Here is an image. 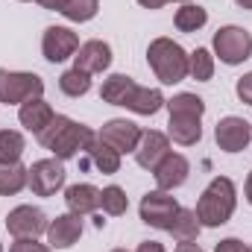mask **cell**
<instances>
[{
  "instance_id": "3",
  "label": "cell",
  "mask_w": 252,
  "mask_h": 252,
  "mask_svg": "<svg viewBox=\"0 0 252 252\" xmlns=\"http://www.w3.org/2000/svg\"><path fill=\"white\" fill-rule=\"evenodd\" d=\"M238 205V190L229 176H214L208 182V188L202 190V196L196 199V217L205 229H217L223 223H229V217L235 214Z\"/></svg>"
},
{
  "instance_id": "4",
  "label": "cell",
  "mask_w": 252,
  "mask_h": 252,
  "mask_svg": "<svg viewBox=\"0 0 252 252\" xmlns=\"http://www.w3.org/2000/svg\"><path fill=\"white\" fill-rule=\"evenodd\" d=\"M147 62L161 85H176L188 76V53L173 38H153L147 47Z\"/></svg>"
},
{
  "instance_id": "42",
  "label": "cell",
  "mask_w": 252,
  "mask_h": 252,
  "mask_svg": "<svg viewBox=\"0 0 252 252\" xmlns=\"http://www.w3.org/2000/svg\"><path fill=\"white\" fill-rule=\"evenodd\" d=\"M0 252H3V244H0Z\"/></svg>"
},
{
  "instance_id": "2",
  "label": "cell",
  "mask_w": 252,
  "mask_h": 252,
  "mask_svg": "<svg viewBox=\"0 0 252 252\" xmlns=\"http://www.w3.org/2000/svg\"><path fill=\"white\" fill-rule=\"evenodd\" d=\"M91 138H94V132L88 126L76 124V121H70L64 115H56L50 121V126L38 135L41 147H47L53 153V158H59V161H70L79 153H85V147L91 144Z\"/></svg>"
},
{
  "instance_id": "20",
  "label": "cell",
  "mask_w": 252,
  "mask_h": 252,
  "mask_svg": "<svg viewBox=\"0 0 252 252\" xmlns=\"http://www.w3.org/2000/svg\"><path fill=\"white\" fill-rule=\"evenodd\" d=\"M85 153H88V161H91L100 173H109V176H112V173H118V170H121V153H118V150H112L100 135H94V138H91V144L85 147Z\"/></svg>"
},
{
  "instance_id": "35",
  "label": "cell",
  "mask_w": 252,
  "mask_h": 252,
  "mask_svg": "<svg viewBox=\"0 0 252 252\" xmlns=\"http://www.w3.org/2000/svg\"><path fill=\"white\" fill-rule=\"evenodd\" d=\"M173 252H205V250H202L199 244H193V241H185V244H179Z\"/></svg>"
},
{
  "instance_id": "26",
  "label": "cell",
  "mask_w": 252,
  "mask_h": 252,
  "mask_svg": "<svg viewBox=\"0 0 252 252\" xmlns=\"http://www.w3.org/2000/svg\"><path fill=\"white\" fill-rule=\"evenodd\" d=\"M59 88H62L64 97H82V94L91 91V73L70 67V70H64L59 76Z\"/></svg>"
},
{
  "instance_id": "43",
  "label": "cell",
  "mask_w": 252,
  "mask_h": 252,
  "mask_svg": "<svg viewBox=\"0 0 252 252\" xmlns=\"http://www.w3.org/2000/svg\"><path fill=\"white\" fill-rule=\"evenodd\" d=\"M21 3H27V0H21Z\"/></svg>"
},
{
  "instance_id": "37",
  "label": "cell",
  "mask_w": 252,
  "mask_h": 252,
  "mask_svg": "<svg viewBox=\"0 0 252 252\" xmlns=\"http://www.w3.org/2000/svg\"><path fill=\"white\" fill-rule=\"evenodd\" d=\"M244 196H247V202L252 205V173L247 176V185H244Z\"/></svg>"
},
{
  "instance_id": "14",
  "label": "cell",
  "mask_w": 252,
  "mask_h": 252,
  "mask_svg": "<svg viewBox=\"0 0 252 252\" xmlns=\"http://www.w3.org/2000/svg\"><path fill=\"white\" fill-rule=\"evenodd\" d=\"M170 153V138L158 129H147L141 132V141L135 147V161L144 167V170H156V164Z\"/></svg>"
},
{
  "instance_id": "25",
  "label": "cell",
  "mask_w": 252,
  "mask_h": 252,
  "mask_svg": "<svg viewBox=\"0 0 252 252\" xmlns=\"http://www.w3.org/2000/svg\"><path fill=\"white\" fill-rule=\"evenodd\" d=\"M24 150H27V141L18 129H0V164L21 161Z\"/></svg>"
},
{
  "instance_id": "23",
  "label": "cell",
  "mask_w": 252,
  "mask_h": 252,
  "mask_svg": "<svg viewBox=\"0 0 252 252\" xmlns=\"http://www.w3.org/2000/svg\"><path fill=\"white\" fill-rule=\"evenodd\" d=\"M173 24H176L179 32H196V30H202L208 24V12L202 6H196V3H185L182 9H176Z\"/></svg>"
},
{
  "instance_id": "19",
  "label": "cell",
  "mask_w": 252,
  "mask_h": 252,
  "mask_svg": "<svg viewBox=\"0 0 252 252\" xmlns=\"http://www.w3.org/2000/svg\"><path fill=\"white\" fill-rule=\"evenodd\" d=\"M167 138L179 147H193L202 138V118L193 115H170L167 121Z\"/></svg>"
},
{
  "instance_id": "7",
  "label": "cell",
  "mask_w": 252,
  "mask_h": 252,
  "mask_svg": "<svg viewBox=\"0 0 252 252\" xmlns=\"http://www.w3.org/2000/svg\"><path fill=\"white\" fill-rule=\"evenodd\" d=\"M179 208H182V205H179L176 196H170L167 190H150V193H144V199H141V205H138L141 220H144L147 226H153V229H161V232H170V226H173Z\"/></svg>"
},
{
  "instance_id": "36",
  "label": "cell",
  "mask_w": 252,
  "mask_h": 252,
  "mask_svg": "<svg viewBox=\"0 0 252 252\" xmlns=\"http://www.w3.org/2000/svg\"><path fill=\"white\" fill-rule=\"evenodd\" d=\"M164 3H170V0H138V6H144V9H161Z\"/></svg>"
},
{
  "instance_id": "30",
  "label": "cell",
  "mask_w": 252,
  "mask_h": 252,
  "mask_svg": "<svg viewBox=\"0 0 252 252\" xmlns=\"http://www.w3.org/2000/svg\"><path fill=\"white\" fill-rule=\"evenodd\" d=\"M9 252H50V247L38 244L35 238H15V244L9 247Z\"/></svg>"
},
{
  "instance_id": "38",
  "label": "cell",
  "mask_w": 252,
  "mask_h": 252,
  "mask_svg": "<svg viewBox=\"0 0 252 252\" xmlns=\"http://www.w3.org/2000/svg\"><path fill=\"white\" fill-rule=\"evenodd\" d=\"M235 3H238L241 9H252V0H235Z\"/></svg>"
},
{
  "instance_id": "13",
  "label": "cell",
  "mask_w": 252,
  "mask_h": 252,
  "mask_svg": "<svg viewBox=\"0 0 252 252\" xmlns=\"http://www.w3.org/2000/svg\"><path fill=\"white\" fill-rule=\"evenodd\" d=\"M188 173H190V161L182 156V153H167L156 170H153V179L158 190H173V188H182L188 182Z\"/></svg>"
},
{
  "instance_id": "1",
  "label": "cell",
  "mask_w": 252,
  "mask_h": 252,
  "mask_svg": "<svg viewBox=\"0 0 252 252\" xmlns=\"http://www.w3.org/2000/svg\"><path fill=\"white\" fill-rule=\"evenodd\" d=\"M100 97H103L106 103H112V106H124V109L135 112V115H156V112L167 103L158 88H144V85H138V82H135L132 76H126V73H112V76L103 82Z\"/></svg>"
},
{
  "instance_id": "6",
  "label": "cell",
  "mask_w": 252,
  "mask_h": 252,
  "mask_svg": "<svg viewBox=\"0 0 252 252\" xmlns=\"http://www.w3.org/2000/svg\"><path fill=\"white\" fill-rule=\"evenodd\" d=\"M214 56H220L223 64H241L252 56V35L244 27H220L214 32Z\"/></svg>"
},
{
  "instance_id": "33",
  "label": "cell",
  "mask_w": 252,
  "mask_h": 252,
  "mask_svg": "<svg viewBox=\"0 0 252 252\" xmlns=\"http://www.w3.org/2000/svg\"><path fill=\"white\" fill-rule=\"evenodd\" d=\"M41 9H50V12H62L64 6H67V0H35Z\"/></svg>"
},
{
  "instance_id": "22",
  "label": "cell",
  "mask_w": 252,
  "mask_h": 252,
  "mask_svg": "<svg viewBox=\"0 0 252 252\" xmlns=\"http://www.w3.org/2000/svg\"><path fill=\"white\" fill-rule=\"evenodd\" d=\"M199 229H202V223H199L196 211L193 208H179V214H176V220L170 226V235L179 244H185V241H196L199 238Z\"/></svg>"
},
{
  "instance_id": "27",
  "label": "cell",
  "mask_w": 252,
  "mask_h": 252,
  "mask_svg": "<svg viewBox=\"0 0 252 252\" xmlns=\"http://www.w3.org/2000/svg\"><path fill=\"white\" fill-rule=\"evenodd\" d=\"M164 106H167V112H170V115H193V118H202V115H205V103H202V97L188 94V91L176 94V97H173V100H167Z\"/></svg>"
},
{
  "instance_id": "29",
  "label": "cell",
  "mask_w": 252,
  "mask_h": 252,
  "mask_svg": "<svg viewBox=\"0 0 252 252\" xmlns=\"http://www.w3.org/2000/svg\"><path fill=\"white\" fill-rule=\"evenodd\" d=\"M100 12V0H67V6L62 9V15L73 24H85Z\"/></svg>"
},
{
  "instance_id": "34",
  "label": "cell",
  "mask_w": 252,
  "mask_h": 252,
  "mask_svg": "<svg viewBox=\"0 0 252 252\" xmlns=\"http://www.w3.org/2000/svg\"><path fill=\"white\" fill-rule=\"evenodd\" d=\"M135 252H164V244H158V241H141Z\"/></svg>"
},
{
  "instance_id": "18",
  "label": "cell",
  "mask_w": 252,
  "mask_h": 252,
  "mask_svg": "<svg viewBox=\"0 0 252 252\" xmlns=\"http://www.w3.org/2000/svg\"><path fill=\"white\" fill-rule=\"evenodd\" d=\"M64 202H67V208H70L73 214L85 217V214H94V211L100 208L103 190L94 188V185H88V182H76V185L64 188Z\"/></svg>"
},
{
  "instance_id": "10",
  "label": "cell",
  "mask_w": 252,
  "mask_h": 252,
  "mask_svg": "<svg viewBox=\"0 0 252 252\" xmlns=\"http://www.w3.org/2000/svg\"><path fill=\"white\" fill-rule=\"evenodd\" d=\"M76 50H79V35L73 30H67V27H47L44 30L41 53H44L47 62L59 64L64 59H70V56H76Z\"/></svg>"
},
{
  "instance_id": "40",
  "label": "cell",
  "mask_w": 252,
  "mask_h": 252,
  "mask_svg": "<svg viewBox=\"0 0 252 252\" xmlns=\"http://www.w3.org/2000/svg\"><path fill=\"white\" fill-rule=\"evenodd\" d=\"M179 3H190V0H179Z\"/></svg>"
},
{
  "instance_id": "24",
  "label": "cell",
  "mask_w": 252,
  "mask_h": 252,
  "mask_svg": "<svg viewBox=\"0 0 252 252\" xmlns=\"http://www.w3.org/2000/svg\"><path fill=\"white\" fill-rule=\"evenodd\" d=\"M188 76L196 82H208L214 76V56L208 47H196L193 53H188Z\"/></svg>"
},
{
  "instance_id": "5",
  "label": "cell",
  "mask_w": 252,
  "mask_h": 252,
  "mask_svg": "<svg viewBox=\"0 0 252 252\" xmlns=\"http://www.w3.org/2000/svg\"><path fill=\"white\" fill-rule=\"evenodd\" d=\"M44 94V79L38 73L27 70H6L0 67V103L6 106H21L27 100H35Z\"/></svg>"
},
{
  "instance_id": "21",
  "label": "cell",
  "mask_w": 252,
  "mask_h": 252,
  "mask_svg": "<svg viewBox=\"0 0 252 252\" xmlns=\"http://www.w3.org/2000/svg\"><path fill=\"white\" fill-rule=\"evenodd\" d=\"M30 182V167H24L21 161H9L0 164V196H15L27 188Z\"/></svg>"
},
{
  "instance_id": "12",
  "label": "cell",
  "mask_w": 252,
  "mask_h": 252,
  "mask_svg": "<svg viewBox=\"0 0 252 252\" xmlns=\"http://www.w3.org/2000/svg\"><path fill=\"white\" fill-rule=\"evenodd\" d=\"M141 126L132 124V121H126V118H112V121H106V126L97 132L112 150H118L121 156L124 153H135V147H138V141H141Z\"/></svg>"
},
{
  "instance_id": "32",
  "label": "cell",
  "mask_w": 252,
  "mask_h": 252,
  "mask_svg": "<svg viewBox=\"0 0 252 252\" xmlns=\"http://www.w3.org/2000/svg\"><path fill=\"white\" fill-rule=\"evenodd\" d=\"M214 252H247V247H244V241H238V238H226V241H220V244L214 247Z\"/></svg>"
},
{
  "instance_id": "16",
  "label": "cell",
  "mask_w": 252,
  "mask_h": 252,
  "mask_svg": "<svg viewBox=\"0 0 252 252\" xmlns=\"http://www.w3.org/2000/svg\"><path fill=\"white\" fill-rule=\"evenodd\" d=\"M112 64V47L100 38H91L85 44H79L76 56H73V67L85 70V73H103Z\"/></svg>"
},
{
  "instance_id": "17",
  "label": "cell",
  "mask_w": 252,
  "mask_h": 252,
  "mask_svg": "<svg viewBox=\"0 0 252 252\" xmlns=\"http://www.w3.org/2000/svg\"><path fill=\"white\" fill-rule=\"evenodd\" d=\"M56 118V112H53V106L47 103V100H41V97H35V100H27V103H21V109H18V121L21 126L27 129V132H32L35 138L50 126V121Z\"/></svg>"
},
{
  "instance_id": "31",
  "label": "cell",
  "mask_w": 252,
  "mask_h": 252,
  "mask_svg": "<svg viewBox=\"0 0 252 252\" xmlns=\"http://www.w3.org/2000/svg\"><path fill=\"white\" fill-rule=\"evenodd\" d=\"M235 94L241 97V103L252 106V70H250V73H244V76L235 82Z\"/></svg>"
},
{
  "instance_id": "28",
  "label": "cell",
  "mask_w": 252,
  "mask_h": 252,
  "mask_svg": "<svg viewBox=\"0 0 252 252\" xmlns=\"http://www.w3.org/2000/svg\"><path fill=\"white\" fill-rule=\"evenodd\" d=\"M100 208L109 214V217H121L126 214V208H129V196H126V190L121 185H109V188H103V202H100Z\"/></svg>"
},
{
  "instance_id": "9",
  "label": "cell",
  "mask_w": 252,
  "mask_h": 252,
  "mask_svg": "<svg viewBox=\"0 0 252 252\" xmlns=\"http://www.w3.org/2000/svg\"><path fill=\"white\" fill-rule=\"evenodd\" d=\"M64 164L59 158H41L30 167V190L35 196H53L64 185Z\"/></svg>"
},
{
  "instance_id": "41",
  "label": "cell",
  "mask_w": 252,
  "mask_h": 252,
  "mask_svg": "<svg viewBox=\"0 0 252 252\" xmlns=\"http://www.w3.org/2000/svg\"><path fill=\"white\" fill-rule=\"evenodd\" d=\"M247 252H252V247H247Z\"/></svg>"
},
{
  "instance_id": "11",
  "label": "cell",
  "mask_w": 252,
  "mask_h": 252,
  "mask_svg": "<svg viewBox=\"0 0 252 252\" xmlns=\"http://www.w3.org/2000/svg\"><path fill=\"white\" fill-rule=\"evenodd\" d=\"M214 141L223 153H244L252 141V126L244 118L229 115L214 126Z\"/></svg>"
},
{
  "instance_id": "39",
  "label": "cell",
  "mask_w": 252,
  "mask_h": 252,
  "mask_svg": "<svg viewBox=\"0 0 252 252\" xmlns=\"http://www.w3.org/2000/svg\"><path fill=\"white\" fill-rule=\"evenodd\" d=\"M112 252H126V250H112Z\"/></svg>"
},
{
  "instance_id": "8",
  "label": "cell",
  "mask_w": 252,
  "mask_h": 252,
  "mask_svg": "<svg viewBox=\"0 0 252 252\" xmlns=\"http://www.w3.org/2000/svg\"><path fill=\"white\" fill-rule=\"evenodd\" d=\"M47 214L35 205H18L6 214V229L12 238H38V235H47Z\"/></svg>"
},
{
  "instance_id": "15",
  "label": "cell",
  "mask_w": 252,
  "mask_h": 252,
  "mask_svg": "<svg viewBox=\"0 0 252 252\" xmlns=\"http://www.w3.org/2000/svg\"><path fill=\"white\" fill-rule=\"evenodd\" d=\"M82 235V217L67 211V214H59L56 220H50L47 226V244L50 250H70Z\"/></svg>"
}]
</instances>
